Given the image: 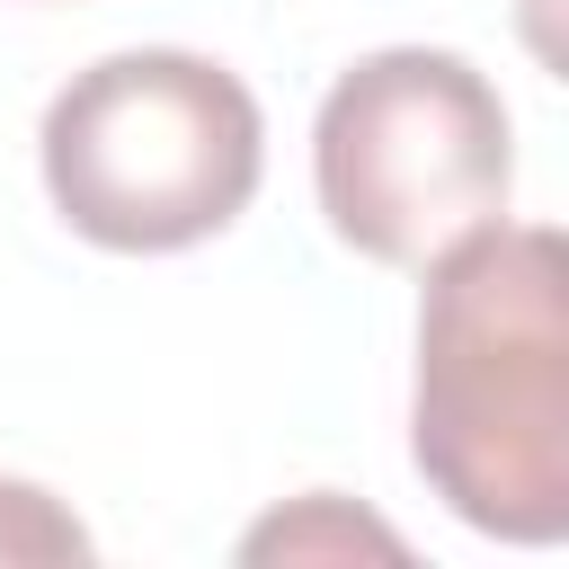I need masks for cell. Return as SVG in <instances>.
Segmentation results:
<instances>
[{
    "label": "cell",
    "instance_id": "2",
    "mask_svg": "<svg viewBox=\"0 0 569 569\" xmlns=\"http://www.w3.org/2000/svg\"><path fill=\"white\" fill-rule=\"evenodd\" d=\"M36 151L44 196L80 240L169 258L249 213L267 169V116L240 71L178 44H133L53 89Z\"/></svg>",
    "mask_w": 569,
    "mask_h": 569
},
{
    "label": "cell",
    "instance_id": "3",
    "mask_svg": "<svg viewBox=\"0 0 569 569\" xmlns=\"http://www.w3.org/2000/svg\"><path fill=\"white\" fill-rule=\"evenodd\" d=\"M311 187L329 231L373 267H427L480 222H507L516 133L489 89L445 44H382L329 80L311 124Z\"/></svg>",
    "mask_w": 569,
    "mask_h": 569
},
{
    "label": "cell",
    "instance_id": "1",
    "mask_svg": "<svg viewBox=\"0 0 569 569\" xmlns=\"http://www.w3.org/2000/svg\"><path fill=\"white\" fill-rule=\"evenodd\" d=\"M409 453L498 542L569 533V249L542 222H480L427 258Z\"/></svg>",
    "mask_w": 569,
    "mask_h": 569
},
{
    "label": "cell",
    "instance_id": "4",
    "mask_svg": "<svg viewBox=\"0 0 569 569\" xmlns=\"http://www.w3.org/2000/svg\"><path fill=\"white\" fill-rule=\"evenodd\" d=\"M0 560H89V533L36 480H0Z\"/></svg>",
    "mask_w": 569,
    "mask_h": 569
}]
</instances>
